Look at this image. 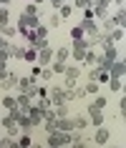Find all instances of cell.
<instances>
[{
  "label": "cell",
  "mask_w": 126,
  "mask_h": 148,
  "mask_svg": "<svg viewBox=\"0 0 126 148\" xmlns=\"http://www.w3.org/2000/svg\"><path fill=\"white\" fill-rule=\"evenodd\" d=\"M18 148H30L33 146V138H30V136H28V133H23V136H18Z\"/></svg>",
  "instance_id": "e0dca14e"
},
{
  "label": "cell",
  "mask_w": 126,
  "mask_h": 148,
  "mask_svg": "<svg viewBox=\"0 0 126 148\" xmlns=\"http://www.w3.org/2000/svg\"><path fill=\"white\" fill-rule=\"evenodd\" d=\"M3 106H5V108H8V110L18 108V106H15V98H13V95H5V98H3Z\"/></svg>",
  "instance_id": "83f0119b"
},
{
  "label": "cell",
  "mask_w": 126,
  "mask_h": 148,
  "mask_svg": "<svg viewBox=\"0 0 126 148\" xmlns=\"http://www.w3.org/2000/svg\"><path fill=\"white\" fill-rule=\"evenodd\" d=\"M53 113L55 118H68V106L63 103V106H53Z\"/></svg>",
  "instance_id": "7402d4cb"
},
{
  "label": "cell",
  "mask_w": 126,
  "mask_h": 148,
  "mask_svg": "<svg viewBox=\"0 0 126 148\" xmlns=\"http://www.w3.org/2000/svg\"><path fill=\"white\" fill-rule=\"evenodd\" d=\"M15 106L23 110V113H28V110L33 108V98H30V95H25V93H20V95H15Z\"/></svg>",
  "instance_id": "8992f818"
},
{
  "label": "cell",
  "mask_w": 126,
  "mask_h": 148,
  "mask_svg": "<svg viewBox=\"0 0 126 148\" xmlns=\"http://www.w3.org/2000/svg\"><path fill=\"white\" fill-rule=\"evenodd\" d=\"M5 75H8V68H5V63H0V80L5 78Z\"/></svg>",
  "instance_id": "b9f144b4"
},
{
  "label": "cell",
  "mask_w": 126,
  "mask_h": 148,
  "mask_svg": "<svg viewBox=\"0 0 126 148\" xmlns=\"http://www.w3.org/2000/svg\"><path fill=\"white\" fill-rule=\"evenodd\" d=\"M28 118H30L33 125H40V123H43V110H38L35 106H33V108L28 110Z\"/></svg>",
  "instance_id": "7c38bea8"
},
{
  "label": "cell",
  "mask_w": 126,
  "mask_h": 148,
  "mask_svg": "<svg viewBox=\"0 0 126 148\" xmlns=\"http://www.w3.org/2000/svg\"><path fill=\"white\" fill-rule=\"evenodd\" d=\"M88 118H91V123H93L96 128L103 125V110H93L91 106H88Z\"/></svg>",
  "instance_id": "8fae6325"
},
{
  "label": "cell",
  "mask_w": 126,
  "mask_h": 148,
  "mask_svg": "<svg viewBox=\"0 0 126 148\" xmlns=\"http://www.w3.org/2000/svg\"><path fill=\"white\" fill-rule=\"evenodd\" d=\"M13 86H18V73L8 70V75H5V78L0 80V88H3V90H10Z\"/></svg>",
  "instance_id": "52a82bcc"
},
{
  "label": "cell",
  "mask_w": 126,
  "mask_h": 148,
  "mask_svg": "<svg viewBox=\"0 0 126 148\" xmlns=\"http://www.w3.org/2000/svg\"><path fill=\"white\" fill-rule=\"evenodd\" d=\"M35 58H38V50H35V48H25L23 60H28V63H33V65H35Z\"/></svg>",
  "instance_id": "ac0fdd59"
},
{
  "label": "cell",
  "mask_w": 126,
  "mask_h": 148,
  "mask_svg": "<svg viewBox=\"0 0 126 148\" xmlns=\"http://www.w3.org/2000/svg\"><path fill=\"white\" fill-rule=\"evenodd\" d=\"M68 58H71V50L68 48H58L55 50V63H66Z\"/></svg>",
  "instance_id": "9a60e30c"
},
{
  "label": "cell",
  "mask_w": 126,
  "mask_h": 148,
  "mask_svg": "<svg viewBox=\"0 0 126 148\" xmlns=\"http://www.w3.org/2000/svg\"><path fill=\"white\" fill-rule=\"evenodd\" d=\"M83 35H86V33L81 30L78 25H76V28H71V38H73V40H83Z\"/></svg>",
  "instance_id": "f546056e"
},
{
  "label": "cell",
  "mask_w": 126,
  "mask_h": 148,
  "mask_svg": "<svg viewBox=\"0 0 126 148\" xmlns=\"http://www.w3.org/2000/svg\"><path fill=\"white\" fill-rule=\"evenodd\" d=\"M38 75H40V65H33V68H30V80H33V83H35Z\"/></svg>",
  "instance_id": "ab89813d"
},
{
  "label": "cell",
  "mask_w": 126,
  "mask_h": 148,
  "mask_svg": "<svg viewBox=\"0 0 126 148\" xmlns=\"http://www.w3.org/2000/svg\"><path fill=\"white\" fill-rule=\"evenodd\" d=\"M15 123H18V128H23V131H25V133L30 131V128H35V125H33V123H30V118H28V113H20V118H18Z\"/></svg>",
  "instance_id": "4fadbf2b"
},
{
  "label": "cell",
  "mask_w": 126,
  "mask_h": 148,
  "mask_svg": "<svg viewBox=\"0 0 126 148\" xmlns=\"http://www.w3.org/2000/svg\"><path fill=\"white\" fill-rule=\"evenodd\" d=\"M106 103H109V101H106L103 95H96L93 101H91V108H93V110H103V108H106Z\"/></svg>",
  "instance_id": "2e32d148"
},
{
  "label": "cell",
  "mask_w": 126,
  "mask_h": 148,
  "mask_svg": "<svg viewBox=\"0 0 126 148\" xmlns=\"http://www.w3.org/2000/svg\"><path fill=\"white\" fill-rule=\"evenodd\" d=\"M35 95H40V98H48V86L38 88V90H35Z\"/></svg>",
  "instance_id": "60d3db41"
},
{
  "label": "cell",
  "mask_w": 126,
  "mask_h": 148,
  "mask_svg": "<svg viewBox=\"0 0 126 148\" xmlns=\"http://www.w3.org/2000/svg\"><path fill=\"white\" fill-rule=\"evenodd\" d=\"M20 136V128H18V123L13 125V128H8V138H18Z\"/></svg>",
  "instance_id": "f35d334b"
},
{
  "label": "cell",
  "mask_w": 126,
  "mask_h": 148,
  "mask_svg": "<svg viewBox=\"0 0 126 148\" xmlns=\"http://www.w3.org/2000/svg\"><path fill=\"white\" fill-rule=\"evenodd\" d=\"M111 20H114V25H116V28H124V8H118L116 15L111 18Z\"/></svg>",
  "instance_id": "d4e9b609"
},
{
  "label": "cell",
  "mask_w": 126,
  "mask_h": 148,
  "mask_svg": "<svg viewBox=\"0 0 126 148\" xmlns=\"http://www.w3.org/2000/svg\"><path fill=\"white\" fill-rule=\"evenodd\" d=\"M109 80H111L109 73H106V70H98V75H96V83L101 86V83H109Z\"/></svg>",
  "instance_id": "4316f807"
},
{
  "label": "cell",
  "mask_w": 126,
  "mask_h": 148,
  "mask_svg": "<svg viewBox=\"0 0 126 148\" xmlns=\"http://www.w3.org/2000/svg\"><path fill=\"white\" fill-rule=\"evenodd\" d=\"M124 60H121V58H116V60H114V65H111V70H109V75L111 78H124Z\"/></svg>",
  "instance_id": "ba28073f"
},
{
  "label": "cell",
  "mask_w": 126,
  "mask_h": 148,
  "mask_svg": "<svg viewBox=\"0 0 126 148\" xmlns=\"http://www.w3.org/2000/svg\"><path fill=\"white\" fill-rule=\"evenodd\" d=\"M71 121H73V128H78V131L88 125V118L86 116H76V118H71Z\"/></svg>",
  "instance_id": "603a6c76"
},
{
  "label": "cell",
  "mask_w": 126,
  "mask_h": 148,
  "mask_svg": "<svg viewBox=\"0 0 126 148\" xmlns=\"http://www.w3.org/2000/svg\"><path fill=\"white\" fill-rule=\"evenodd\" d=\"M25 15H38V5L35 3H28L25 5Z\"/></svg>",
  "instance_id": "1f68e13d"
},
{
  "label": "cell",
  "mask_w": 126,
  "mask_h": 148,
  "mask_svg": "<svg viewBox=\"0 0 126 148\" xmlns=\"http://www.w3.org/2000/svg\"><path fill=\"white\" fill-rule=\"evenodd\" d=\"M51 60H53V48L48 45L43 48V50H38V58H35V65H40V68H46V65H51Z\"/></svg>",
  "instance_id": "277c9868"
},
{
  "label": "cell",
  "mask_w": 126,
  "mask_h": 148,
  "mask_svg": "<svg viewBox=\"0 0 126 148\" xmlns=\"http://www.w3.org/2000/svg\"><path fill=\"white\" fill-rule=\"evenodd\" d=\"M48 88H51V86H48ZM48 95H51V103H53V106H63V103H66V98H63V86L51 88Z\"/></svg>",
  "instance_id": "5b68a950"
},
{
  "label": "cell",
  "mask_w": 126,
  "mask_h": 148,
  "mask_svg": "<svg viewBox=\"0 0 126 148\" xmlns=\"http://www.w3.org/2000/svg\"><path fill=\"white\" fill-rule=\"evenodd\" d=\"M30 148H43V146H40V143H33V146Z\"/></svg>",
  "instance_id": "f6af8a7d"
},
{
  "label": "cell",
  "mask_w": 126,
  "mask_h": 148,
  "mask_svg": "<svg viewBox=\"0 0 126 148\" xmlns=\"http://www.w3.org/2000/svg\"><path fill=\"white\" fill-rule=\"evenodd\" d=\"M23 53H25V48L10 45V58H15V60H23Z\"/></svg>",
  "instance_id": "cb8c5ba5"
},
{
  "label": "cell",
  "mask_w": 126,
  "mask_h": 148,
  "mask_svg": "<svg viewBox=\"0 0 126 148\" xmlns=\"http://www.w3.org/2000/svg\"><path fill=\"white\" fill-rule=\"evenodd\" d=\"M40 78H43V80H51V78H53V70H51V68H40Z\"/></svg>",
  "instance_id": "8d00e7d4"
},
{
  "label": "cell",
  "mask_w": 126,
  "mask_h": 148,
  "mask_svg": "<svg viewBox=\"0 0 126 148\" xmlns=\"http://www.w3.org/2000/svg\"><path fill=\"white\" fill-rule=\"evenodd\" d=\"M8 18H10L8 8H0V25H8Z\"/></svg>",
  "instance_id": "d6a6232c"
},
{
  "label": "cell",
  "mask_w": 126,
  "mask_h": 148,
  "mask_svg": "<svg viewBox=\"0 0 126 148\" xmlns=\"http://www.w3.org/2000/svg\"><path fill=\"white\" fill-rule=\"evenodd\" d=\"M83 93H88V95H96V93H98V83H93V80H91V83H88V86L83 88Z\"/></svg>",
  "instance_id": "f1b7e54d"
},
{
  "label": "cell",
  "mask_w": 126,
  "mask_h": 148,
  "mask_svg": "<svg viewBox=\"0 0 126 148\" xmlns=\"http://www.w3.org/2000/svg\"><path fill=\"white\" fill-rule=\"evenodd\" d=\"M48 23H51V28H58V25H61V15H58V13H53Z\"/></svg>",
  "instance_id": "74e56055"
},
{
  "label": "cell",
  "mask_w": 126,
  "mask_h": 148,
  "mask_svg": "<svg viewBox=\"0 0 126 148\" xmlns=\"http://www.w3.org/2000/svg\"><path fill=\"white\" fill-rule=\"evenodd\" d=\"M0 123L5 125V131H8V128H13V125H15V118H13V116H5L3 121H0Z\"/></svg>",
  "instance_id": "836d02e7"
},
{
  "label": "cell",
  "mask_w": 126,
  "mask_h": 148,
  "mask_svg": "<svg viewBox=\"0 0 126 148\" xmlns=\"http://www.w3.org/2000/svg\"><path fill=\"white\" fill-rule=\"evenodd\" d=\"M109 88L114 90V93H121V90H124V83H121V78H111V80H109Z\"/></svg>",
  "instance_id": "44dd1931"
},
{
  "label": "cell",
  "mask_w": 126,
  "mask_h": 148,
  "mask_svg": "<svg viewBox=\"0 0 126 148\" xmlns=\"http://www.w3.org/2000/svg\"><path fill=\"white\" fill-rule=\"evenodd\" d=\"M48 68L53 70V75H63V73H66V63H55V60H53Z\"/></svg>",
  "instance_id": "d6986e66"
},
{
  "label": "cell",
  "mask_w": 126,
  "mask_h": 148,
  "mask_svg": "<svg viewBox=\"0 0 126 148\" xmlns=\"http://www.w3.org/2000/svg\"><path fill=\"white\" fill-rule=\"evenodd\" d=\"M86 50H88V43H86V40H73L71 58H73L76 63H81V60H83V55H86Z\"/></svg>",
  "instance_id": "7a4b0ae2"
},
{
  "label": "cell",
  "mask_w": 126,
  "mask_h": 148,
  "mask_svg": "<svg viewBox=\"0 0 126 148\" xmlns=\"http://www.w3.org/2000/svg\"><path fill=\"white\" fill-rule=\"evenodd\" d=\"M0 33H3L5 38H13V35H15V28H10V25H0Z\"/></svg>",
  "instance_id": "4dcf8cb0"
},
{
  "label": "cell",
  "mask_w": 126,
  "mask_h": 148,
  "mask_svg": "<svg viewBox=\"0 0 126 148\" xmlns=\"http://www.w3.org/2000/svg\"><path fill=\"white\" fill-rule=\"evenodd\" d=\"M109 138H111V133H109V128H96V146H106L109 143Z\"/></svg>",
  "instance_id": "30bf717a"
},
{
  "label": "cell",
  "mask_w": 126,
  "mask_h": 148,
  "mask_svg": "<svg viewBox=\"0 0 126 148\" xmlns=\"http://www.w3.org/2000/svg\"><path fill=\"white\" fill-rule=\"evenodd\" d=\"M96 58H98V53H96L93 48H88V50H86V55H83V60H81V63H86V65H96Z\"/></svg>",
  "instance_id": "5bb4252c"
},
{
  "label": "cell",
  "mask_w": 126,
  "mask_h": 148,
  "mask_svg": "<svg viewBox=\"0 0 126 148\" xmlns=\"http://www.w3.org/2000/svg\"><path fill=\"white\" fill-rule=\"evenodd\" d=\"M63 75H66V86L63 88H73L76 80H78V75H81V70L76 68V65H66V73H63Z\"/></svg>",
  "instance_id": "3957f363"
},
{
  "label": "cell",
  "mask_w": 126,
  "mask_h": 148,
  "mask_svg": "<svg viewBox=\"0 0 126 148\" xmlns=\"http://www.w3.org/2000/svg\"><path fill=\"white\" fill-rule=\"evenodd\" d=\"M73 133H63V131H53L48 133V148H63V146H71Z\"/></svg>",
  "instance_id": "6da1fadb"
},
{
  "label": "cell",
  "mask_w": 126,
  "mask_h": 148,
  "mask_svg": "<svg viewBox=\"0 0 126 148\" xmlns=\"http://www.w3.org/2000/svg\"><path fill=\"white\" fill-rule=\"evenodd\" d=\"M58 8H61V13H58L61 18H71L73 15V5H68V3H61Z\"/></svg>",
  "instance_id": "ffe728a7"
},
{
  "label": "cell",
  "mask_w": 126,
  "mask_h": 148,
  "mask_svg": "<svg viewBox=\"0 0 126 148\" xmlns=\"http://www.w3.org/2000/svg\"><path fill=\"white\" fill-rule=\"evenodd\" d=\"M3 48H8V40L5 38H0V50H3Z\"/></svg>",
  "instance_id": "7bdbcfd3"
},
{
  "label": "cell",
  "mask_w": 126,
  "mask_h": 148,
  "mask_svg": "<svg viewBox=\"0 0 126 148\" xmlns=\"http://www.w3.org/2000/svg\"><path fill=\"white\" fill-rule=\"evenodd\" d=\"M8 60H10V45L0 50V63H8Z\"/></svg>",
  "instance_id": "e575fe53"
},
{
  "label": "cell",
  "mask_w": 126,
  "mask_h": 148,
  "mask_svg": "<svg viewBox=\"0 0 126 148\" xmlns=\"http://www.w3.org/2000/svg\"><path fill=\"white\" fill-rule=\"evenodd\" d=\"M55 131L73 133V121H71V118H55Z\"/></svg>",
  "instance_id": "9c48e42d"
},
{
  "label": "cell",
  "mask_w": 126,
  "mask_h": 148,
  "mask_svg": "<svg viewBox=\"0 0 126 148\" xmlns=\"http://www.w3.org/2000/svg\"><path fill=\"white\" fill-rule=\"evenodd\" d=\"M43 131H46V133H53L55 131V121H43Z\"/></svg>",
  "instance_id": "d590c367"
},
{
  "label": "cell",
  "mask_w": 126,
  "mask_h": 148,
  "mask_svg": "<svg viewBox=\"0 0 126 148\" xmlns=\"http://www.w3.org/2000/svg\"><path fill=\"white\" fill-rule=\"evenodd\" d=\"M116 5H118V8H124V0H116Z\"/></svg>",
  "instance_id": "ee69618b"
},
{
  "label": "cell",
  "mask_w": 126,
  "mask_h": 148,
  "mask_svg": "<svg viewBox=\"0 0 126 148\" xmlns=\"http://www.w3.org/2000/svg\"><path fill=\"white\" fill-rule=\"evenodd\" d=\"M30 86H33V80H30V78H18V90H20V93H25Z\"/></svg>",
  "instance_id": "484cf974"
}]
</instances>
